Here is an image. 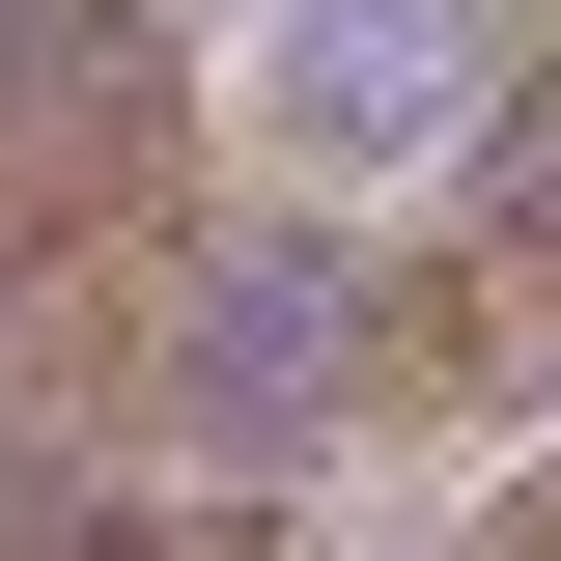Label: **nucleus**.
<instances>
[{
  "label": "nucleus",
  "instance_id": "obj_1",
  "mask_svg": "<svg viewBox=\"0 0 561 561\" xmlns=\"http://www.w3.org/2000/svg\"><path fill=\"white\" fill-rule=\"evenodd\" d=\"M478 84H505V0H280L253 28L280 169H421V140H478Z\"/></svg>",
  "mask_w": 561,
  "mask_h": 561
},
{
  "label": "nucleus",
  "instance_id": "obj_2",
  "mask_svg": "<svg viewBox=\"0 0 561 561\" xmlns=\"http://www.w3.org/2000/svg\"><path fill=\"white\" fill-rule=\"evenodd\" d=\"M337 337H365V280H309V253H225V280H197V421H225V449H309V421L365 393Z\"/></svg>",
  "mask_w": 561,
  "mask_h": 561
}]
</instances>
